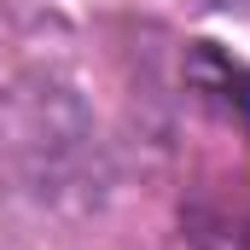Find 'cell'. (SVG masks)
Masks as SVG:
<instances>
[{
	"mask_svg": "<svg viewBox=\"0 0 250 250\" xmlns=\"http://www.w3.org/2000/svg\"><path fill=\"white\" fill-rule=\"evenodd\" d=\"M192 250H250V187L198 198L187 209Z\"/></svg>",
	"mask_w": 250,
	"mask_h": 250,
	"instance_id": "cell-1",
	"label": "cell"
}]
</instances>
